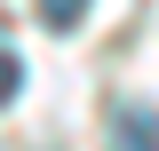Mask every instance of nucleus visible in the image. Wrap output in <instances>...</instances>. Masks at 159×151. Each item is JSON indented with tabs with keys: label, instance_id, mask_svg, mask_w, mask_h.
Segmentation results:
<instances>
[{
	"label": "nucleus",
	"instance_id": "nucleus-1",
	"mask_svg": "<svg viewBox=\"0 0 159 151\" xmlns=\"http://www.w3.org/2000/svg\"><path fill=\"white\" fill-rule=\"evenodd\" d=\"M119 151H159V135H151V112H119Z\"/></svg>",
	"mask_w": 159,
	"mask_h": 151
},
{
	"label": "nucleus",
	"instance_id": "nucleus-2",
	"mask_svg": "<svg viewBox=\"0 0 159 151\" xmlns=\"http://www.w3.org/2000/svg\"><path fill=\"white\" fill-rule=\"evenodd\" d=\"M40 24L48 32H72V24H88V0H40Z\"/></svg>",
	"mask_w": 159,
	"mask_h": 151
},
{
	"label": "nucleus",
	"instance_id": "nucleus-3",
	"mask_svg": "<svg viewBox=\"0 0 159 151\" xmlns=\"http://www.w3.org/2000/svg\"><path fill=\"white\" fill-rule=\"evenodd\" d=\"M16 88H24V64H16V48H0V103H16Z\"/></svg>",
	"mask_w": 159,
	"mask_h": 151
}]
</instances>
